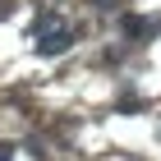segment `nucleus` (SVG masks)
<instances>
[{"mask_svg":"<svg viewBox=\"0 0 161 161\" xmlns=\"http://www.w3.org/2000/svg\"><path fill=\"white\" fill-rule=\"evenodd\" d=\"M69 42H74V32H69L55 14H42V23H37V51L42 55H64Z\"/></svg>","mask_w":161,"mask_h":161,"instance_id":"f257e3e1","label":"nucleus"},{"mask_svg":"<svg viewBox=\"0 0 161 161\" xmlns=\"http://www.w3.org/2000/svg\"><path fill=\"white\" fill-rule=\"evenodd\" d=\"M124 32H129V37H147L152 23H147V19H138V14H129V19H124Z\"/></svg>","mask_w":161,"mask_h":161,"instance_id":"f03ea898","label":"nucleus"},{"mask_svg":"<svg viewBox=\"0 0 161 161\" xmlns=\"http://www.w3.org/2000/svg\"><path fill=\"white\" fill-rule=\"evenodd\" d=\"M14 157V147H5V143H0V161H9Z\"/></svg>","mask_w":161,"mask_h":161,"instance_id":"7ed1b4c3","label":"nucleus"}]
</instances>
